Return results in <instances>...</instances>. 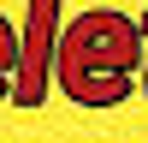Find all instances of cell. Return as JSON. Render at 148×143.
Wrapping results in <instances>:
<instances>
[{
    "instance_id": "3",
    "label": "cell",
    "mask_w": 148,
    "mask_h": 143,
    "mask_svg": "<svg viewBox=\"0 0 148 143\" xmlns=\"http://www.w3.org/2000/svg\"><path fill=\"white\" fill-rule=\"evenodd\" d=\"M12 72H18V30L0 18V101L12 95Z\"/></svg>"
},
{
    "instance_id": "2",
    "label": "cell",
    "mask_w": 148,
    "mask_h": 143,
    "mask_svg": "<svg viewBox=\"0 0 148 143\" xmlns=\"http://www.w3.org/2000/svg\"><path fill=\"white\" fill-rule=\"evenodd\" d=\"M59 12L65 0H30L24 12V36H18V72H12V101L18 107H42L47 78H53V42H59Z\"/></svg>"
},
{
    "instance_id": "4",
    "label": "cell",
    "mask_w": 148,
    "mask_h": 143,
    "mask_svg": "<svg viewBox=\"0 0 148 143\" xmlns=\"http://www.w3.org/2000/svg\"><path fill=\"white\" fill-rule=\"evenodd\" d=\"M136 30H142V60H136V78H142V90H148V18H136Z\"/></svg>"
},
{
    "instance_id": "1",
    "label": "cell",
    "mask_w": 148,
    "mask_h": 143,
    "mask_svg": "<svg viewBox=\"0 0 148 143\" xmlns=\"http://www.w3.org/2000/svg\"><path fill=\"white\" fill-rule=\"evenodd\" d=\"M142 60V30L136 18L113 6H95L83 18H71L53 42V78L77 107H119L136 83Z\"/></svg>"
}]
</instances>
